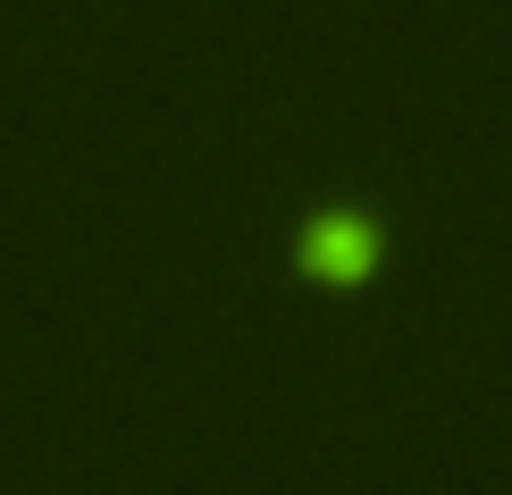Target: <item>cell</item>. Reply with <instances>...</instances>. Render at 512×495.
<instances>
[{
    "mask_svg": "<svg viewBox=\"0 0 512 495\" xmlns=\"http://www.w3.org/2000/svg\"><path fill=\"white\" fill-rule=\"evenodd\" d=\"M378 261H387V219L361 202H328L294 227V269L319 286H370Z\"/></svg>",
    "mask_w": 512,
    "mask_h": 495,
    "instance_id": "obj_1",
    "label": "cell"
}]
</instances>
